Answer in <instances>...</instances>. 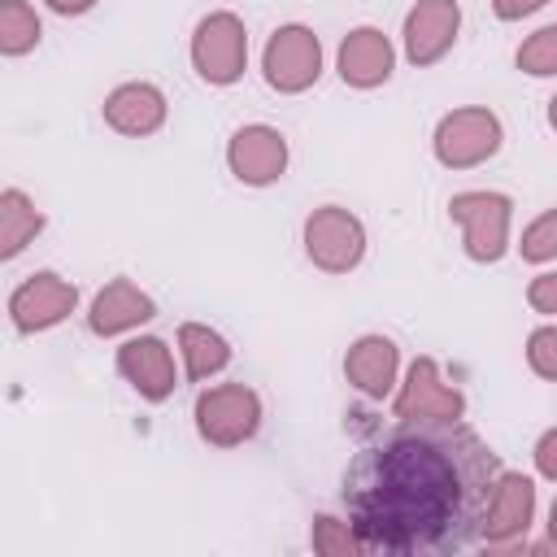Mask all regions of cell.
<instances>
[{"mask_svg": "<svg viewBox=\"0 0 557 557\" xmlns=\"http://www.w3.org/2000/svg\"><path fill=\"white\" fill-rule=\"evenodd\" d=\"M496 453L461 422H400L344 470V509L366 553H457L483 540Z\"/></svg>", "mask_w": 557, "mask_h": 557, "instance_id": "1", "label": "cell"}, {"mask_svg": "<svg viewBox=\"0 0 557 557\" xmlns=\"http://www.w3.org/2000/svg\"><path fill=\"white\" fill-rule=\"evenodd\" d=\"M453 222L461 226V248L470 261L492 265L509 248V196L500 191H457L448 200Z\"/></svg>", "mask_w": 557, "mask_h": 557, "instance_id": "2", "label": "cell"}, {"mask_svg": "<svg viewBox=\"0 0 557 557\" xmlns=\"http://www.w3.org/2000/svg\"><path fill=\"white\" fill-rule=\"evenodd\" d=\"M261 426V400L244 383H222L196 396V431L213 448H235Z\"/></svg>", "mask_w": 557, "mask_h": 557, "instance_id": "3", "label": "cell"}, {"mask_svg": "<svg viewBox=\"0 0 557 557\" xmlns=\"http://www.w3.org/2000/svg\"><path fill=\"white\" fill-rule=\"evenodd\" d=\"M500 117L492 109H453L440 117L435 126V161L448 165V170H470V165H483L487 157H496L500 148Z\"/></svg>", "mask_w": 557, "mask_h": 557, "instance_id": "4", "label": "cell"}, {"mask_svg": "<svg viewBox=\"0 0 557 557\" xmlns=\"http://www.w3.org/2000/svg\"><path fill=\"white\" fill-rule=\"evenodd\" d=\"M191 65L205 83L226 87L244 74L248 65V30L235 13H209L200 17L196 35H191Z\"/></svg>", "mask_w": 557, "mask_h": 557, "instance_id": "5", "label": "cell"}, {"mask_svg": "<svg viewBox=\"0 0 557 557\" xmlns=\"http://www.w3.org/2000/svg\"><path fill=\"white\" fill-rule=\"evenodd\" d=\"M305 252L318 270L326 274H348L352 265H361L366 257V226L339 209V205H322L305 218Z\"/></svg>", "mask_w": 557, "mask_h": 557, "instance_id": "6", "label": "cell"}, {"mask_svg": "<svg viewBox=\"0 0 557 557\" xmlns=\"http://www.w3.org/2000/svg\"><path fill=\"white\" fill-rule=\"evenodd\" d=\"M261 74L283 96H296V91L313 87L318 74H322V44H318V35L309 26H296V22L278 26L270 35L265 52H261Z\"/></svg>", "mask_w": 557, "mask_h": 557, "instance_id": "7", "label": "cell"}, {"mask_svg": "<svg viewBox=\"0 0 557 557\" xmlns=\"http://www.w3.org/2000/svg\"><path fill=\"white\" fill-rule=\"evenodd\" d=\"M466 413V396L440 379V366L431 357H418L400 383L396 418L400 422H457Z\"/></svg>", "mask_w": 557, "mask_h": 557, "instance_id": "8", "label": "cell"}, {"mask_svg": "<svg viewBox=\"0 0 557 557\" xmlns=\"http://www.w3.org/2000/svg\"><path fill=\"white\" fill-rule=\"evenodd\" d=\"M74 305H78L74 283H65L52 270H39L9 296V318L22 335H35V331H52L57 322H65L74 313Z\"/></svg>", "mask_w": 557, "mask_h": 557, "instance_id": "9", "label": "cell"}, {"mask_svg": "<svg viewBox=\"0 0 557 557\" xmlns=\"http://www.w3.org/2000/svg\"><path fill=\"white\" fill-rule=\"evenodd\" d=\"M226 165L239 183L265 187V183L283 178V170H287V139L274 126H261V122L239 126L226 144Z\"/></svg>", "mask_w": 557, "mask_h": 557, "instance_id": "10", "label": "cell"}, {"mask_svg": "<svg viewBox=\"0 0 557 557\" xmlns=\"http://www.w3.org/2000/svg\"><path fill=\"white\" fill-rule=\"evenodd\" d=\"M457 26H461V4L457 0H418L405 17V57L418 70L435 65L453 48Z\"/></svg>", "mask_w": 557, "mask_h": 557, "instance_id": "11", "label": "cell"}, {"mask_svg": "<svg viewBox=\"0 0 557 557\" xmlns=\"http://www.w3.org/2000/svg\"><path fill=\"white\" fill-rule=\"evenodd\" d=\"M392 65H396V48L374 26L348 30L344 44H339V57H335V70L348 87H379V83L392 78Z\"/></svg>", "mask_w": 557, "mask_h": 557, "instance_id": "12", "label": "cell"}, {"mask_svg": "<svg viewBox=\"0 0 557 557\" xmlns=\"http://www.w3.org/2000/svg\"><path fill=\"white\" fill-rule=\"evenodd\" d=\"M117 370L122 379L144 396V400H165L174 392V357L161 339L152 335H139V339H126L117 348Z\"/></svg>", "mask_w": 557, "mask_h": 557, "instance_id": "13", "label": "cell"}, {"mask_svg": "<svg viewBox=\"0 0 557 557\" xmlns=\"http://www.w3.org/2000/svg\"><path fill=\"white\" fill-rule=\"evenodd\" d=\"M531 518H535V483L527 474H500L492 505H487V518H483V540L509 544V540L527 535Z\"/></svg>", "mask_w": 557, "mask_h": 557, "instance_id": "14", "label": "cell"}, {"mask_svg": "<svg viewBox=\"0 0 557 557\" xmlns=\"http://www.w3.org/2000/svg\"><path fill=\"white\" fill-rule=\"evenodd\" d=\"M104 122L117 135L144 139V135L161 131V122H165V96L152 83H122V87H113L104 96Z\"/></svg>", "mask_w": 557, "mask_h": 557, "instance_id": "15", "label": "cell"}, {"mask_svg": "<svg viewBox=\"0 0 557 557\" xmlns=\"http://www.w3.org/2000/svg\"><path fill=\"white\" fill-rule=\"evenodd\" d=\"M396 366H400V352H396V344L387 335H361L344 357V379L361 396L383 400L396 387Z\"/></svg>", "mask_w": 557, "mask_h": 557, "instance_id": "16", "label": "cell"}, {"mask_svg": "<svg viewBox=\"0 0 557 557\" xmlns=\"http://www.w3.org/2000/svg\"><path fill=\"white\" fill-rule=\"evenodd\" d=\"M157 313V305H152V296H144L131 278H113L96 300H91V313H87V326L96 331V335H122V331H131V326H139V322H148Z\"/></svg>", "mask_w": 557, "mask_h": 557, "instance_id": "17", "label": "cell"}, {"mask_svg": "<svg viewBox=\"0 0 557 557\" xmlns=\"http://www.w3.org/2000/svg\"><path fill=\"white\" fill-rule=\"evenodd\" d=\"M178 348H183V366H187L191 383H205L209 374L226 370V361H231V344L218 331L200 326V322H183L178 326Z\"/></svg>", "mask_w": 557, "mask_h": 557, "instance_id": "18", "label": "cell"}, {"mask_svg": "<svg viewBox=\"0 0 557 557\" xmlns=\"http://www.w3.org/2000/svg\"><path fill=\"white\" fill-rule=\"evenodd\" d=\"M39 231H44V213L35 209V200L9 187L0 196V257H17Z\"/></svg>", "mask_w": 557, "mask_h": 557, "instance_id": "19", "label": "cell"}, {"mask_svg": "<svg viewBox=\"0 0 557 557\" xmlns=\"http://www.w3.org/2000/svg\"><path fill=\"white\" fill-rule=\"evenodd\" d=\"M39 17L26 0H0V52L4 57H22L39 44Z\"/></svg>", "mask_w": 557, "mask_h": 557, "instance_id": "20", "label": "cell"}, {"mask_svg": "<svg viewBox=\"0 0 557 557\" xmlns=\"http://www.w3.org/2000/svg\"><path fill=\"white\" fill-rule=\"evenodd\" d=\"M309 544H313V553H322V557L366 553V544H361V535L352 531V522H335V518H326V513H318V518H313Z\"/></svg>", "mask_w": 557, "mask_h": 557, "instance_id": "21", "label": "cell"}, {"mask_svg": "<svg viewBox=\"0 0 557 557\" xmlns=\"http://www.w3.org/2000/svg\"><path fill=\"white\" fill-rule=\"evenodd\" d=\"M518 70L531 74V78L557 74V22L522 39V48H518Z\"/></svg>", "mask_w": 557, "mask_h": 557, "instance_id": "22", "label": "cell"}, {"mask_svg": "<svg viewBox=\"0 0 557 557\" xmlns=\"http://www.w3.org/2000/svg\"><path fill=\"white\" fill-rule=\"evenodd\" d=\"M518 252H522V261H553L557 257V209H548V213H540L527 231H522V244H518Z\"/></svg>", "mask_w": 557, "mask_h": 557, "instance_id": "23", "label": "cell"}, {"mask_svg": "<svg viewBox=\"0 0 557 557\" xmlns=\"http://www.w3.org/2000/svg\"><path fill=\"white\" fill-rule=\"evenodd\" d=\"M527 361L540 379L557 383V326H535L527 339Z\"/></svg>", "mask_w": 557, "mask_h": 557, "instance_id": "24", "label": "cell"}, {"mask_svg": "<svg viewBox=\"0 0 557 557\" xmlns=\"http://www.w3.org/2000/svg\"><path fill=\"white\" fill-rule=\"evenodd\" d=\"M527 305H531L535 313L557 318V274H540V278H531V287H527Z\"/></svg>", "mask_w": 557, "mask_h": 557, "instance_id": "25", "label": "cell"}, {"mask_svg": "<svg viewBox=\"0 0 557 557\" xmlns=\"http://www.w3.org/2000/svg\"><path fill=\"white\" fill-rule=\"evenodd\" d=\"M535 470L557 483V426H548V431L535 440Z\"/></svg>", "mask_w": 557, "mask_h": 557, "instance_id": "26", "label": "cell"}, {"mask_svg": "<svg viewBox=\"0 0 557 557\" xmlns=\"http://www.w3.org/2000/svg\"><path fill=\"white\" fill-rule=\"evenodd\" d=\"M548 0H492V13L500 22H518V17H531L535 9H544Z\"/></svg>", "mask_w": 557, "mask_h": 557, "instance_id": "27", "label": "cell"}, {"mask_svg": "<svg viewBox=\"0 0 557 557\" xmlns=\"http://www.w3.org/2000/svg\"><path fill=\"white\" fill-rule=\"evenodd\" d=\"M52 13H61V17H78V13H87L96 0H44Z\"/></svg>", "mask_w": 557, "mask_h": 557, "instance_id": "28", "label": "cell"}, {"mask_svg": "<svg viewBox=\"0 0 557 557\" xmlns=\"http://www.w3.org/2000/svg\"><path fill=\"white\" fill-rule=\"evenodd\" d=\"M548 535H553V544H557V500H553V513H548Z\"/></svg>", "mask_w": 557, "mask_h": 557, "instance_id": "29", "label": "cell"}, {"mask_svg": "<svg viewBox=\"0 0 557 557\" xmlns=\"http://www.w3.org/2000/svg\"><path fill=\"white\" fill-rule=\"evenodd\" d=\"M548 126H553V131H557V96H553V100H548Z\"/></svg>", "mask_w": 557, "mask_h": 557, "instance_id": "30", "label": "cell"}]
</instances>
